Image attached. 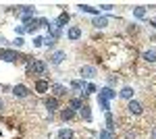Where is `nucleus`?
I'll return each mask as SVG.
<instances>
[{
	"label": "nucleus",
	"mask_w": 156,
	"mask_h": 139,
	"mask_svg": "<svg viewBox=\"0 0 156 139\" xmlns=\"http://www.w3.org/2000/svg\"><path fill=\"white\" fill-rule=\"evenodd\" d=\"M150 139H156V125L150 129Z\"/></svg>",
	"instance_id": "obj_30"
},
{
	"label": "nucleus",
	"mask_w": 156,
	"mask_h": 139,
	"mask_svg": "<svg viewBox=\"0 0 156 139\" xmlns=\"http://www.w3.org/2000/svg\"><path fill=\"white\" fill-rule=\"evenodd\" d=\"M44 106L50 110V114L54 112V110H58L60 108V100L58 98H54V96H48V98H44Z\"/></svg>",
	"instance_id": "obj_10"
},
{
	"label": "nucleus",
	"mask_w": 156,
	"mask_h": 139,
	"mask_svg": "<svg viewBox=\"0 0 156 139\" xmlns=\"http://www.w3.org/2000/svg\"><path fill=\"white\" fill-rule=\"evenodd\" d=\"M108 23H110V19H108V17H102V15H98V17L92 19V25H94L96 29H104V27H108Z\"/></svg>",
	"instance_id": "obj_13"
},
{
	"label": "nucleus",
	"mask_w": 156,
	"mask_h": 139,
	"mask_svg": "<svg viewBox=\"0 0 156 139\" xmlns=\"http://www.w3.org/2000/svg\"><path fill=\"white\" fill-rule=\"evenodd\" d=\"M87 139H92V137H87Z\"/></svg>",
	"instance_id": "obj_33"
},
{
	"label": "nucleus",
	"mask_w": 156,
	"mask_h": 139,
	"mask_svg": "<svg viewBox=\"0 0 156 139\" xmlns=\"http://www.w3.org/2000/svg\"><path fill=\"white\" fill-rule=\"evenodd\" d=\"M83 104H85V100L81 98V96H79V98H69V108H73L75 112H79Z\"/></svg>",
	"instance_id": "obj_15"
},
{
	"label": "nucleus",
	"mask_w": 156,
	"mask_h": 139,
	"mask_svg": "<svg viewBox=\"0 0 156 139\" xmlns=\"http://www.w3.org/2000/svg\"><path fill=\"white\" fill-rule=\"evenodd\" d=\"M75 110L73 108H69V106H65V108H60V112H58V116H60V120H73L75 118Z\"/></svg>",
	"instance_id": "obj_14"
},
{
	"label": "nucleus",
	"mask_w": 156,
	"mask_h": 139,
	"mask_svg": "<svg viewBox=\"0 0 156 139\" xmlns=\"http://www.w3.org/2000/svg\"><path fill=\"white\" fill-rule=\"evenodd\" d=\"M98 137H100V139H117L112 133H110V131H106V129H102V131L98 133Z\"/></svg>",
	"instance_id": "obj_24"
},
{
	"label": "nucleus",
	"mask_w": 156,
	"mask_h": 139,
	"mask_svg": "<svg viewBox=\"0 0 156 139\" xmlns=\"http://www.w3.org/2000/svg\"><path fill=\"white\" fill-rule=\"evenodd\" d=\"M2 108H4V100L0 98V110H2Z\"/></svg>",
	"instance_id": "obj_31"
},
{
	"label": "nucleus",
	"mask_w": 156,
	"mask_h": 139,
	"mask_svg": "<svg viewBox=\"0 0 156 139\" xmlns=\"http://www.w3.org/2000/svg\"><path fill=\"white\" fill-rule=\"evenodd\" d=\"M79 116H81V120H85V123H92V108L87 106V102L81 106V110H79Z\"/></svg>",
	"instance_id": "obj_16"
},
{
	"label": "nucleus",
	"mask_w": 156,
	"mask_h": 139,
	"mask_svg": "<svg viewBox=\"0 0 156 139\" xmlns=\"http://www.w3.org/2000/svg\"><path fill=\"white\" fill-rule=\"evenodd\" d=\"M69 12H60L58 15V19L54 21V27H58V29H62V27H67V23H69Z\"/></svg>",
	"instance_id": "obj_17"
},
{
	"label": "nucleus",
	"mask_w": 156,
	"mask_h": 139,
	"mask_svg": "<svg viewBox=\"0 0 156 139\" xmlns=\"http://www.w3.org/2000/svg\"><path fill=\"white\" fill-rule=\"evenodd\" d=\"M11 44H12V46H15V48H23L25 40H23V37H15V40H12Z\"/></svg>",
	"instance_id": "obj_25"
},
{
	"label": "nucleus",
	"mask_w": 156,
	"mask_h": 139,
	"mask_svg": "<svg viewBox=\"0 0 156 139\" xmlns=\"http://www.w3.org/2000/svg\"><path fill=\"white\" fill-rule=\"evenodd\" d=\"M12 96H15V98L25 100V98H29V96H31V92H29V87H27V85L19 83V85H15V87H12Z\"/></svg>",
	"instance_id": "obj_6"
},
{
	"label": "nucleus",
	"mask_w": 156,
	"mask_h": 139,
	"mask_svg": "<svg viewBox=\"0 0 156 139\" xmlns=\"http://www.w3.org/2000/svg\"><path fill=\"white\" fill-rule=\"evenodd\" d=\"M37 29H40V19H36V17H34L31 21L25 23V31H29V33H34V31H37Z\"/></svg>",
	"instance_id": "obj_18"
},
{
	"label": "nucleus",
	"mask_w": 156,
	"mask_h": 139,
	"mask_svg": "<svg viewBox=\"0 0 156 139\" xmlns=\"http://www.w3.org/2000/svg\"><path fill=\"white\" fill-rule=\"evenodd\" d=\"M0 89H2V85H0Z\"/></svg>",
	"instance_id": "obj_32"
},
{
	"label": "nucleus",
	"mask_w": 156,
	"mask_h": 139,
	"mask_svg": "<svg viewBox=\"0 0 156 139\" xmlns=\"http://www.w3.org/2000/svg\"><path fill=\"white\" fill-rule=\"evenodd\" d=\"M100 9H102V11H112L115 6H112V4H100Z\"/></svg>",
	"instance_id": "obj_29"
},
{
	"label": "nucleus",
	"mask_w": 156,
	"mask_h": 139,
	"mask_svg": "<svg viewBox=\"0 0 156 139\" xmlns=\"http://www.w3.org/2000/svg\"><path fill=\"white\" fill-rule=\"evenodd\" d=\"M42 44H44V37H42V35H36V37H34V46L40 48Z\"/></svg>",
	"instance_id": "obj_27"
},
{
	"label": "nucleus",
	"mask_w": 156,
	"mask_h": 139,
	"mask_svg": "<svg viewBox=\"0 0 156 139\" xmlns=\"http://www.w3.org/2000/svg\"><path fill=\"white\" fill-rule=\"evenodd\" d=\"M85 85H87L85 81H81V79H75V81H71V89H77V92L81 93V89H85Z\"/></svg>",
	"instance_id": "obj_23"
},
{
	"label": "nucleus",
	"mask_w": 156,
	"mask_h": 139,
	"mask_svg": "<svg viewBox=\"0 0 156 139\" xmlns=\"http://www.w3.org/2000/svg\"><path fill=\"white\" fill-rule=\"evenodd\" d=\"M56 139H75V133H73L71 129H60L58 133H56Z\"/></svg>",
	"instance_id": "obj_20"
},
{
	"label": "nucleus",
	"mask_w": 156,
	"mask_h": 139,
	"mask_svg": "<svg viewBox=\"0 0 156 139\" xmlns=\"http://www.w3.org/2000/svg\"><path fill=\"white\" fill-rule=\"evenodd\" d=\"M15 31H17V37H21L25 33V25H19V27H15Z\"/></svg>",
	"instance_id": "obj_28"
},
{
	"label": "nucleus",
	"mask_w": 156,
	"mask_h": 139,
	"mask_svg": "<svg viewBox=\"0 0 156 139\" xmlns=\"http://www.w3.org/2000/svg\"><path fill=\"white\" fill-rule=\"evenodd\" d=\"M46 71H48V62L42 60V58H34V60L25 67V75L31 77V79H37L40 75H46Z\"/></svg>",
	"instance_id": "obj_1"
},
{
	"label": "nucleus",
	"mask_w": 156,
	"mask_h": 139,
	"mask_svg": "<svg viewBox=\"0 0 156 139\" xmlns=\"http://www.w3.org/2000/svg\"><path fill=\"white\" fill-rule=\"evenodd\" d=\"M106 83H108V87H112V85H117V83H119V77H115V75H110V77L106 79Z\"/></svg>",
	"instance_id": "obj_26"
},
{
	"label": "nucleus",
	"mask_w": 156,
	"mask_h": 139,
	"mask_svg": "<svg viewBox=\"0 0 156 139\" xmlns=\"http://www.w3.org/2000/svg\"><path fill=\"white\" fill-rule=\"evenodd\" d=\"M79 75L83 77V79H94L98 75V71H96V67H90V64H83L81 69H79Z\"/></svg>",
	"instance_id": "obj_11"
},
{
	"label": "nucleus",
	"mask_w": 156,
	"mask_h": 139,
	"mask_svg": "<svg viewBox=\"0 0 156 139\" xmlns=\"http://www.w3.org/2000/svg\"><path fill=\"white\" fill-rule=\"evenodd\" d=\"M81 35H83V31H81V27H79V25H73V27L67 29V37H69L71 42H77Z\"/></svg>",
	"instance_id": "obj_12"
},
{
	"label": "nucleus",
	"mask_w": 156,
	"mask_h": 139,
	"mask_svg": "<svg viewBox=\"0 0 156 139\" xmlns=\"http://www.w3.org/2000/svg\"><path fill=\"white\" fill-rule=\"evenodd\" d=\"M140 114H144L142 102H140V100H129L127 106H125V116H127V118H133V116H140Z\"/></svg>",
	"instance_id": "obj_2"
},
{
	"label": "nucleus",
	"mask_w": 156,
	"mask_h": 139,
	"mask_svg": "<svg viewBox=\"0 0 156 139\" xmlns=\"http://www.w3.org/2000/svg\"><path fill=\"white\" fill-rule=\"evenodd\" d=\"M117 98V92L112 89V87H102L100 92H98V100H106V102H110V100H115Z\"/></svg>",
	"instance_id": "obj_8"
},
{
	"label": "nucleus",
	"mask_w": 156,
	"mask_h": 139,
	"mask_svg": "<svg viewBox=\"0 0 156 139\" xmlns=\"http://www.w3.org/2000/svg\"><path fill=\"white\" fill-rule=\"evenodd\" d=\"M34 89H36V93H40V96L48 93L50 92V79L48 77H37V79H34Z\"/></svg>",
	"instance_id": "obj_3"
},
{
	"label": "nucleus",
	"mask_w": 156,
	"mask_h": 139,
	"mask_svg": "<svg viewBox=\"0 0 156 139\" xmlns=\"http://www.w3.org/2000/svg\"><path fill=\"white\" fill-rule=\"evenodd\" d=\"M142 60L148 62V64H156V46L144 50V52H142Z\"/></svg>",
	"instance_id": "obj_9"
},
{
	"label": "nucleus",
	"mask_w": 156,
	"mask_h": 139,
	"mask_svg": "<svg viewBox=\"0 0 156 139\" xmlns=\"http://www.w3.org/2000/svg\"><path fill=\"white\" fill-rule=\"evenodd\" d=\"M148 11H146V6H133V17H137V19H144Z\"/></svg>",
	"instance_id": "obj_22"
},
{
	"label": "nucleus",
	"mask_w": 156,
	"mask_h": 139,
	"mask_svg": "<svg viewBox=\"0 0 156 139\" xmlns=\"http://www.w3.org/2000/svg\"><path fill=\"white\" fill-rule=\"evenodd\" d=\"M50 92H52V96L54 98H65V96H69V89L62 85V83H50Z\"/></svg>",
	"instance_id": "obj_5"
},
{
	"label": "nucleus",
	"mask_w": 156,
	"mask_h": 139,
	"mask_svg": "<svg viewBox=\"0 0 156 139\" xmlns=\"http://www.w3.org/2000/svg\"><path fill=\"white\" fill-rule=\"evenodd\" d=\"M77 9H79L81 12H90V15H96V17L100 15V11H98V9H94V6H90V4H79Z\"/></svg>",
	"instance_id": "obj_21"
},
{
	"label": "nucleus",
	"mask_w": 156,
	"mask_h": 139,
	"mask_svg": "<svg viewBox=\"0 0 156 139\" xmlns=\"http://www.w3.org/2000/svg\"><path fill=\"white\" fill-rule=\"evenodd\" d=\"M133 87H129V85H125V87H123V89H121L119 92V96L121 98H123V100H127V102H129V100H133Z\"/></svg>",
	"instance_id": "obj_19"
},
{
	"label": "nucleus",
	"mask_w": 156,
	"mask_h": 139,
	"mask_svg": "<svg viewBox=\"0 0 156 139\" xmlns=\"http://www.w3.org/2000/svg\"><path fill=\"white\" fill-rule=\"evenodd\" d=\"M48 58H50V64L58 67V64H62V62H65V58H67V52H65V50H56V52H52Z\"/></svg>",
	"instance_id": "obj_7"
},
{
	"label": "nucleus",
	"mask_w": 156,
	"mask_h": 139,
	"mask_svg": "<svg viewBox=\"0 0 156 139\" xmlns=\"http://www.w3.org/2000/svg\"><path fill=\"white\" fill-rule=\"evenodd\" d=\"M23 54L15 52V50H6V48H0V60H6V62H21Z\"/></svg>",
	"instance_id": "obj_4"
}]
</instances>
